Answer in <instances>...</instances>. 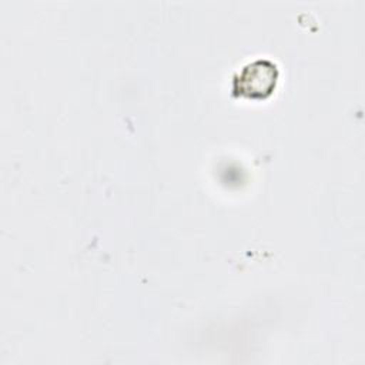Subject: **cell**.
Here are the masks:
<instances>
[{
	"instance_id": "cell-1",
	"label": "cell",
	"mask_w": 365,
	"mask_h": 365,
	"mask_svg": "<svg viewBox=\"0 0 365 365\" xmlns=\"http://www.w3.org/2000/svg\"><path fill=\"white\" fill-rule=\"evenodd\" d=\"M278 66L272 60L255 58L247 63L232 77V96L264 100L274 93L278 83Z\"/></svg>"
}]
</instances>
